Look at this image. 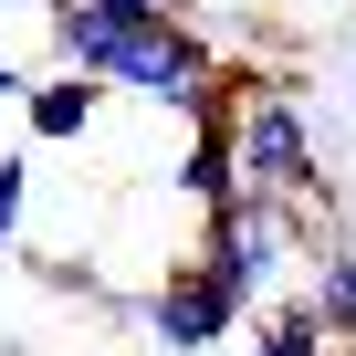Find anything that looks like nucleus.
<instances>
[{"label":"nucleus","mask_w":356,"mask_h":356,"mask_svg":"<svg viewBox=\"0 0 356 356\" xmlns=\"http://www.w3.org/2000/svg\"><path fill=\"white\" fill-rule=\"evenodd\" d=\"M231 157H241V189L273 200V210H314L325 200V157H314V126L283 84H262L241 115H231Z\"/></svg>","instance_id":"1"},{"label":"nucleus","mask_w":356,"mask_h":356,"mask_svg":"<svg viewBox=\"0 0 356 356\" xmlns=\"http://www.w3.org/2000/svg\"><path fill=\"white\" fill-rule=\"evenodd\" d=\"M95 115H105V84H84V74H32V84H22V126H32L42 147L95 136Z\"/></svg>","instance_id":"5"},{"label":"nucleus","mask_w":356,"mask_h":356,"mask_svg":"<svg viewBox=\"0 0 356 356\" xmlns=\"http://www.w3.org/2000/svg\"><path fill=\"white\" fill-rule=\"evenodd\" d=\"M22 11H42V22H53V11H63V0H22Z\"/></svg>","instance_id":"10"},{"label":"nucleus","mask_w":356,"mask_h":356,"mask_svg":"<svg viewBox=\"0 0 356 356\" xmlns=\"http://www.w3.org/2000/svg\"><path fill=\"white\" fill-rule=\"evenodd\" d=\"M304 304H314L325 346H335V356H356V252H346V241L314 262V293H304Z\"/></svg>","instance_id":"6"},{"label":"nucleus","mask_w":356,"mask_h":356,"mask_svg":"<svg viewBox=\"0 0 356 356\" xmlns=\"http://www.w3.org/2000/svg\"><path fill=\"white\" fill-rule=\"evenodd\" d=\"M178 189L200 200V231H220V220H241V157H231V126H189V157H178Z\"/></svg>","instance_id":"4"},{"label":"nucleus","mask_w":356,"mask_h":356,"mask_svg":"<svg viewBox=\"0 0 356 356\" xmlns=\"http://www.w3.org/2000/svg\"><path fill=\"white\" fill-rule=\"evenodd\" d=\"M22 210H32V157L11 147V157H0V262L22 252Z\"/></svg>","instance_id":"8"},{"label":"nucleus","mask_w":356,"mask_h":356,"mask_svg":"<svg viewBox=\"0 0 356 356\" xmlns=\"http://www.w3.org/2000/svg\"><path fill=\"white\" fill-rule=\"evenodd\" d=\"M22 84H32V74H22V63H11V53H0V95H22Z\"/></svg>","instance_id":"9"},{"label":"nucleus","mask_w":356,"mask_h":356,"mask_svg":"<svg viewBox=\"0 0 356 356\" xmlns=\"http://www.w3.org/2000/svg\"><path fill=\"white\" fill-rule=\"evenodd\" d=\"M147 335H157L168 356H210V346L241 335V304H231L200 262H168V273L147 283Z\"/></svg>","instance_id":"3"},{"label":"nucleus","mask_w":356,"mask_h":356,"mask_svg":"<svg viewBox=\"0 0 356 356\" xmlns=\"http://www.w3.org/2000/svg\"><path fill=\"white\" fill-rule=\"evenodd\" d=\"M304 241V210H273V200H241V220H220V231H200V273L252 314V304H273V273H283V252Z\"/></svg>","instance_id":"2"},{"label":"nucleus","mask_w":356,"mask_h":356,"mask_svg":"<svg viewBox=\"0 0 356 356\" xmlns=\"http://www.w3.org/2000/svg\"><path fill=\"white\" fill-rule=\"evenodd\" d=\"M252 356H335V346H325L314 304H304V293H283V304H262V325H252Z\"/></svg>","instance_id":"7"}]
</instances>
